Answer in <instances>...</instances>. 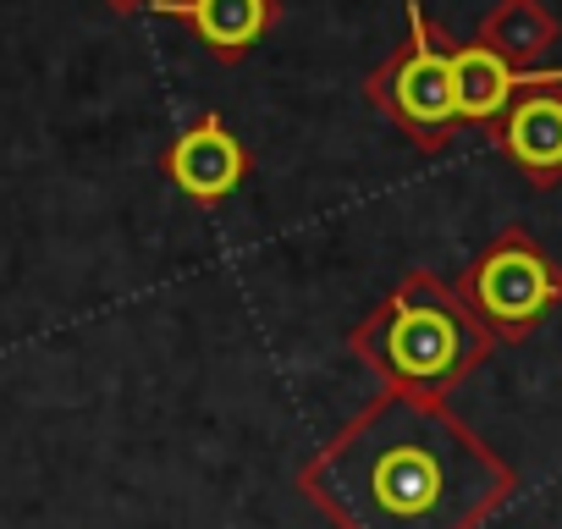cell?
I'll return each instance as SVG.
<instances>
[{
    "label": "cell",
    "instance_id": "7a4b0ae2",
    "mask_svg": "<svg viewBox=\"0 0 562 529\" xmlns=\"http://www.w3.org/2000/svg\"><path fill=\"white\" fill-rule=\"evenodd\" d=\"M348 348L381 375L386 392L408 397H447L463 375H474L496 337L480 315L430 271H408L353 331Z\"/></svg>",
    "mask_w": 562,
    "mask_h": 529
},
{
    "label": "cell",
    "instance_id": "277c9868",
    "mask_svg": "<svg viewBox=\"0 0 562 529\" xmlns=\"http://www.w3.org/2000/svg\"><path fill=\"white\" fill-rule=\"evenodd\" d=\"M452 40L425 18L419 0H408V40L370 72L364 94L381 116H392L425 155L452 144L458 127V83H452Z\"/></svg>",
    "mask_w": 562,
    "mask_h": 529
},
{
    "label": "cell",
    "instance_id": "52a82bcc",
    "mask_svg": "<svg viewBox=\"0 0 562 529\" xmlns=\"http://www.w3.org/2000/svg\"><path fill=\"white\" fill-rule=\"evenodd\" d=\"M149 12H160V18H182L215 61L237 67V61L270 34V23H276V0H155Z\"/></svg>",
    "mask_w": 562,
    "mask_h": 529
},
{
    "label": "cell",
    "instance_id": "6da1fadb",
    "mask_svg": "<svg viewBox=\"0 0 562 529\" xmlns=\"http://www.w3.org/2000/svg\"><path fill=\"white\" fill-rule=\"evenodd\" d=\"M299 491L337 529H480L518 480L441 397L381 386L304 463Z\"/></svg>",
    "mask_w": 562,
    "mask_h": 529
},
{
    "label": "cell",
    "instance_id": "8992f818",
    "mask_svg": "<svg viewBox=\"0 0 562 529\" xmlns=\"http://www.w3.org/2000/svg\"><path fill=\"white\" fill-rule=\"evenodd\" d=\"M496 144L535 188L562 182V94H551V89L518 94L507 105V116L496 122Z\"/></svg>",
    "mask_w": 562,
    "mask_h": 529
},
{
    "label": "cell",
    "instance_id": "30bf717a",
    "mask_svg": "<svg viewBox=\"0 0 562 529\" xmlns=\"http://www.w3.org/2000/svg\"><path fill=\"white\" fill-rule=\"evenodd\" d=\"M111 12H144V7H155V0H105Z\"/></svg>",
    "mask_w": 562,
    "mask_h": 529
},
{
    "label": "cell",
    "instance_id": "ba28073f",
    "mask_svg": "<svg viewBox=\"0 0 562 529\" xmlns=\"http://www.w3.org/2000/svg\"><path fill=\"white\" fill-rule=\"evenodd\" d=\"M452 83H458V122H502L507 105L529 89H562V72H518L485 45L452 50Z\"/></svg>",
    "mask_w": 562,
    "mask_h": 529
},
{
    "label": "cell",
    "instance_id": "3957f363",
    "mask_svg": "<svg viewBox=\"0 0 562 529\" xmlns=\"http://www.w3.org/2000/svg\"><path fill=\"white\" fill-rule=\"evenodd\" d=\"M452 288L496 342H524L562 304V264L524 226H507L463 264Z\"/></svg>",
    "mask_w": 562,
    "mask_h": 529
},
{
    "label": "cell",
    "instance_id": "9c48e42d",
    "mask_svg": "<svg viewBox=\"0 0 562 529\" xmlns=\"http://www.w3.org/2000/svg\"><path fill=\"white\" fill-rule=\"evenodd\" d=\"M557 29L562 23L551 18L546 0H496V12L480 23L474 45H485L491 56H502L507 67L524 72V61H535L540 50L557 45Z\"/></svg>",
    "mask_w": 562,
    "mask_h": 529
},
{
    "label": "cell",
    "instance_id": "5b68a950",
    "mask_svg": "<svg viewBox=\"0 0 562 529\" xmlns=\"http://www.w3.org/2000/svg\"><path fill=\"white\" fill-rule=\"evenodd\" d=\"M160 171L193 199V204H221V199H232L237 188H243V177H248V149L237 144V133L210 111V116H199L193 127H182L171 144H166V155H160Z\"/></svg>",
    "mask_w": 562,
    "mask_h": 529
}]
</instances>
